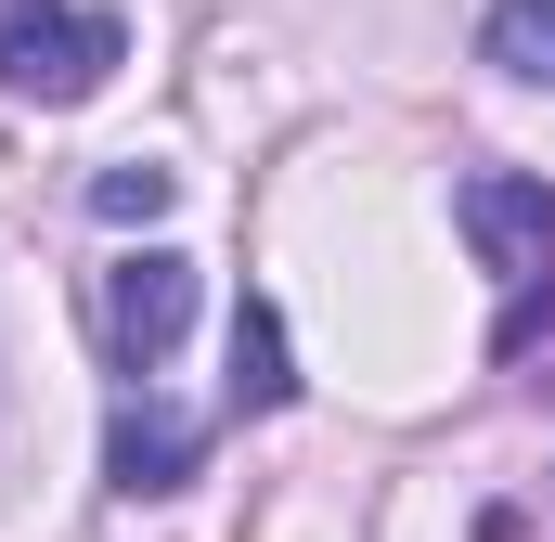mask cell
I'll use <instances>...</instances> for the list:
<instances>
[{"label": "cell", "instance_id": "cell-5", "mask_svg": "<svg viewBox=\"0 0 555 542\" xmlns=\"http://www.w3.org/2000/svg\"><path fill=\"white\" fill-rule=\"evenodd\" d=\"M297 401V362H284V310L246 297L233 310V413H284Z\"/></svg>", "mask_w": 555, "mask_h": 542}, {"label": "cell", "instance_id": "cell-6", "mask_svg": "<svg viewBox=\"0 0 555 542\" xmlns=\"http://www.w3.org/2000/svg\"><path fill=\"white\" fill-rule=\"evenodd\" d=\"M478 52H491L504 78H530V91H555V0H491Z\"/></svg>", "mask_w": 555, "mask_h": 542}, {"label": "cell", "instance_id": "cell-3", "mask_svg": "<svg viewBox=\"0 0 555 542\" xmlns=\"http://www.w3.org/2000/svg\"><path fill=\"white\" fill-rule=\"evenodd\" d=\"M181 323H194V259L142 246V259L104 271V349H117V375H155L181 349Z\"/></svg>", "mask_w": 555, "mask_h": 542}, {"label": "cell", "instance_id": "cell-1", "mask_svg": "<svg viewBox=\"0 0 555 542\" xmlns=\"http://www.w3.org/2000/svg\"><path fill=\"white\" fill-rule=\"evenodd\" d=\"M452 220L478 233V259L517 284V310H504L491 349H530L543 310H555V181H530V168H465L452 181Z\"/></svg>", "mask_w": 555, "mask_h": 542}, {"label": "cell", "instance_id": "cell-7", "mask_svg": "<svg viewBox=\"0 0 555 542\" xmlns=\"http://www.w3.org/2000/svg\"><path fill=\"white\" fill-rule=\"evenodd\" d=\"M168 194H181V181H168V168H104V181H91V207H104V220H168Z\"/></svg>", "mask_w": 555, "mask_h": 542}, {"label": "cell", "instance_id": "cell-2", "mask_svg": "<svg viewBox=\"0 0 555 542\" xmlns=\"http://www.w3.org/2000/svg\"><path fill=\"white\" fill-rule=\"evenodd\" d=\"M130 65V26L91 0H0V91L13 104H91Z\"/></svg>", "mask_w": 555, "mask_h": 542}, {"label": "cell", "instance_id": "cell-4", "mask_svg": "<svg viewBox=\"0 0 555 542\" xmlns=\"http://www.w3.org/2000/svg\"><path fill=\"white\" fill-rule=\"evenodd\" d=\"M194 452H207V426L168 401L155 375H130L117 413H104V478H117L130 504H155V491H181V478H194Z\"/></svg>", "mask_w": 555, "mask_h": 542}]
</instances>
